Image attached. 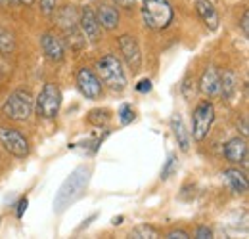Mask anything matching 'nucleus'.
Masks as SVG:
<instances>
[{
  "label": "nucleus",
  "instance_id": "f257e3e1",
  "mask_svg": "<svg viewBox=\"0 0 249 239\" xmlns=\"http://www.w3.org/2000/svg\"><path fill=\"white\" fill-rule=\"evenodd\" d=\"M89 176H90V169L89 167H79L75 169L67 180L62 184L60 191L56 193V199H54V209L58 212L65 210L73 201H77L83 193V189L87 188L89 184Z\"/></svg>",
  "mask_w": 249,
  "mask_h": 239
},
{
  "label": "nucleus",
  "instance_id": "f03ea898",
  "mask_svg": "<svg viewBox=\"0 0 249 239\" xmlns=\"http://www.w3.org/2000/svg\"><path fill=\"white\" fill-rule=\"evenodd\" d=\"M96 67H98L100 81L104 85H107L111 90L121 92L126 86V75H124L123 71V65H121V61L117 60L113 54H107L102 60H98Z\"/></svg>",
  "mask_w": 249,
  "mask_h": 239
},
{
  "label": "nucleus",
  "instance_id": "7ed1b4c3",
  "mask_svg": "<svg viewBox=\"0 0 249 239\" xmlns=\"http://www.w3.org/2000/svg\"><path fill=\"white\" fill-rule=\"evenodd\" d=\"M142 16L150 29L161 31L173 21V8L169 0H144Z\"/></svg>",
  "mask_w": 249,
  "mask_h": 239
},
{
  "label": "nucleus",
  "instance_id": "20e7f679",
  "mask_svg": "<svg viewBox=\"0 0 249 239\" xmlns=\"http://www.w3.org/2000/svg\"><path fill=\"white\" fill-rule=\"evenodd\" d=\"M33 111V98L27 90H18L8 96L4 103V115L12 120L29 119Z\"/></svg>",
  "mask_w": 249,
  "mask_h": 239
},
{
  "label": "nucleus",
  "instance_id": "39448f33",
  "mask_svg": "<svg viewBox=\"0 0 249 239\" xmlns=\"http://www.w3.org/2000/svg\"><path fill=\"white\" fill-rule=\"evenodd\" d=\"M62 105V92L54 83L44 85L42 92L36 98V113L44 119H54Z\"/></svg>",
  "mask_w": 249,
  "mask_h": 239
},
{
  "label": "nucleus",
  "instance_id": "423d86ee",
  "mask_svg": "<svg viewBox=\"0 0 249 239\" xmlns=\"http://www.w3.org/2000/svg\"><path fill=\"white\" fill-rule=\"evenodd\" d=\"M213 120H215V107L209 102L199 103L196 107L194 115H192V136H194V140H197V142L205 140Z\"/></svg>",
  "mask_w": 249,
  "mask_h": 239
},
{
  "label": "nucleus",
  "instance_id": "0eeeda50",
  "mask_svg": "<svg viewBox=\"0 0 249 239\" xmlns=\"http://www.w3.org/2000/svg\"><path fill=\"white\" fill-rule=\"evenodd\" d=\"M0 144L14 157H27V153H29V142L16 128H8V126L0 128Z\"/></svg>",
  "mask_w": 249,
  "mask_h": 239
},
{
  "label": "nucleus",
  "instance_id": "6e6552de",
  "mask_svg": "<svg viewBox=\"0 0 249 239\" xmlns=\"http://www.w3.org/2000/svg\"><path fill=\"white\" fill-rule=\"evenodd\" d=\"M77 85H79V90L90 98V100H96L102 96V81L94 75L90 69H81L79 75H77Z\"/></svg>",
  "mask_w": 249,
  "mask_h": 239
},
{
  "label": "nucleus",
  "instance_id": "1a4fd4ad",
  "mask_svg": "<svg viewBox=\"0 0 249 239\" xmlns=\"http://www.w3.org/2000/svg\"><path fill=\"white\" fill-rule=\"evenodd\" d=\"M119 48H121V54H123L124 61L136 71V69L140 67L142 56H140V48H138V42L134 40V36L123 34V36L119 38Z\"/></svg>",
  "mask_w": 249,
  "mask_h": 239
},
{
  "label": "nucleus",
  "instance_id": "9d476101",
  "mask_svg": "<svg viewBox=\"0 0 249 239\" xmlns=\"http://www.w3.org/2000/svg\"><path fill=\"white\" fill-rule=\"evenodd\" d=\"M224 157L230 163H242L248 165V144L242 138H234L224 146Z\"/></svg>",
  "mask_w": 249,
  "mask_h": 239
},
{
  "label": "nucleus",
  "instance_id": "9b49d317",
  "mask_svg": "<svg viewBox=\"0 0 249 239\" xmlns=\"http://www.w3.org/2000/svg\"><path fill=\"white\" fill-rule=\"evenodd\" d=\"M79 23H81V29L85 33V36H87L90 42H96V40L100 38V29H102V27H100V23H98V19H96V14H94L90 8H83Z\"/></svg>",
  "mask_w": 249,
  "mask_h": 239
},
{
  "label": "nucleus",
  "instance_id": "f8f14e48",
  "mask_svg": "<svg viewBox=\"0 0 249 239\" xmlns=\"http://www.w3.org/2000/svg\"><path fill=\"white\" fill-rule=\"evenodd\" d=\"M196 10L201 17V21L207 25L209 31H215L218 27V14L215 6L209 0H196Z\"/></svg>",
  "mask_w": 249,
  "mask_h": 239
},
{
  "label": "nucleus",
  "instance_id": "ddd939ff",
  "mask_svg": "<svg viewBox=\"0 0 249 239\" xmlns=\"http://www.w3.org/2000/svg\"><path fill=\"white\" fill-rule=\"evenodd\" d=\"M224 184L232 193H246L248 191V178L244 172H240L238 169H228L224 171Z\"/></svg>",
  "mask_w": 249,
  "mask_h": 239
},
{
  "label": "nucleus",
  "instance_id": "4468645a",
  "mask_svg": "<svg viewBox=\"0 0 249 239\" xmlns=\"http://www.w3.org/2000/svg\"><path fill=\"white\" fill-rule=\"evenodd\" d=\"M201 92L209 98H215L220 94V77H218L217 69L215 67H207L203 77H201Z\"/></svg>",
  "mask_w": 249,
  "mask_h": 239
},
{
  "label": "nucleus",
  "instance_id": "2eb2a0df",
  "mask_svg": "<svg viewBox=\"0 0 249 239\" xmlns=\"http://www.w3.org/2000/svg\"><path fill=\"white\" fill-rule=\"evenodd\" d=\"M96 19H98L100 27H104V29H107V31H113L119 25V12H117V8L104 4V6L98 8Z\"/></svg>",
  "mask_w": 249,
  "mask_h": 239
},
{
  "label": "nucleus",
  "instance_id": "dca6fc26",
  "mask_svg": "<svg viewBox=\"0 0 249 239\" xmlns=\"http://www.w3.org/2000/svg\"><path fill=\"white\" fill-rule=\"evenodd\" d=\"M42 50L46 54V58L52 61H62L63 60V46L60 42V38H56L54 34H42L40 38Z\"/></svg>",
  "mask_w": 249,
  "mask_h": 239
},
{
  "label": "nucleus",
  "instance_id": "f3484780",
  "mask_svg": "<svg viewBox=\"0 0 249 239\" xmlns=\"http://www.w3.org/2000/svg\"><path fill=\"white\" fill-rule=\"evenodd\" d=\"M171 124H173V130H175V136H177V140H178L180 150L188 151L190 150V134H188L186 126H184L182 117H180V115H173Z\"/></svg>",
  "mask_w": 249,
  "mask_h": 239
},
{
  "label": "nucleus",
  "instance_id": "a211bd4d",
  "mask_svg": "<svg viewBox=\"0 0 249 239\" xmlns=\"http://www.w3.org/2000/svg\"><path fill=\"white\" fill-rule=\"evenodd\" d=\"M238 92V77L232 71H224L222 79H220V94L228 100H232Z\"/></svg>",
  "mask_w": 249,
  "mask_h": 239
},
{
  "label": "nucleus",
  "instance_id": "6ab92c4d",
  "mask_svg": "<svg viewBox=\"0 0 249 239\" xmlns=\"http://www.w3.org/2000/svg\"><path fill=\"white\" fill-rule=\"evenodd\" d=\"M130 238L134 239H156L159 238V234H157L156 228H152V226H138V228H134L132 232H130Z\"/></svg>",
  "mask_w": 249,
  "mask_h": 239
},
{
  "label": "nucleus",
  "instance_id": "aec40b11",
  "mask_svg": "<svg viewBox=\"0 0 249 239\" xmlns=\"http://www.w3.org/2000/svg\"><path fill=\"white\" fill-rule=\"evenodd\" d=\"M8 50H12V34L0 29V52H8Z\"/></svg>",
  "mask_w": 249,
  "mask_h": 239
},
{
  "label": "nucleus",
  "instance_id": "412c9836",
  "mask_svg": "<svg viewBox=\"0 0 249 239\" xmlns=\"http://www.w3.org/2000/svg\"><path fill=\"white\" fill-rule=\"evenodd\" d=\"M119 119H121L123 124L132 122V119H134V111H132L130 105H123V107H121V111H119Z\"/></svg>",
  "mask_w": 249,
  "mask_h": 239
},
{
  "label": "nucleus",
  "instance_id": "4be33fe9",
  "mask_svg": "<svg viewBox=\"0 0 249 239\" xmlns=\"http://www.w3.org/2000/svg\"><path fill=\"white\" fill-rule=\"evenodd\" d=\"M175 167H177V159H175V155H171L169 161H167V165H165V169L161 171V178H169L175 172Z\"/></svg>",
  "mask_w": 249,
  "mask_h": 239
},
{
  "label": "nucleus",
  "instance_id": "5701e85b",
  "mask_svg": "<svg viewBox=\"0 0 249 239\" xmlns=\"http://www.w3.org/2000/svg\"><path fill=\"white\" fill-rule=\"evenodd\" d=\"M40 10L44 16H52L56 12V0H40Z\"/></svg>",
  "mask_w": 249,
  "mask_h": 239
},
{
  "label": "nucleus",
  "instance_id": "b1692460",
  "mask_svg": "<svg viewBox=\"0 0 249 239\" xmlns=\"http://www.w3.org/2000/svg\"><path fill=\"white\" fill-rule=\"evenodd\" d=\"M211 236H213V234H211V230H209V228H205V226L197 228V232H196V238H199V239H209Z\"/></svg>",
  "mask_w": 249,
  "mask_h": 239
},
{
  "label": "nucleus",
  "instance_id": "393cba45",
  "mask_svg": "<svg viewBox=\"0 0 249 239\" xmlns=\"http://www.w3.org/2000/svg\"><path fill=\"white\" fill-rule=\"evenodd\" d=\"M167 238L169 239H188L190 236H188L186 232H182V230H175V232H169Z\"/></svg>",
  "mask_w": 249,
  "mask_h": 239
},
{
  "label": "nucleus",
  "instance_id": "a878e982",
  "mask_svg": "<svg viewBox=\"0 0 249 239\" xmlns=\"http://www.w3.org/2000/svg\"><path fill=\"white\" fill-rule=\"evenodd\" d=\"M242 31H244L246 36H249V12L248 10H246L244 16H242Z\"/></svg>",
  "mask_w": 249,
  "mask_h": 239
},
{
  "label": "nucleus",
  "instance_id": "bb28decb",
  "mask_svg": "<svg viewBox=\"0 0 249 239\" xmlns=\"http://www.w3.org/2000/svg\"><path fill=\"white\" fill-rule=\"evenodd\" d=\"M136 90H138V92H150V90H152V83H150L148 79H144V81H140V83H138Z\"/></svg>",
  "mask_w": 249,
  "mask_h": 239
},
{
  "label": "nucleus",
  "instance_id": "cd10ccee",
  "mask_svg": "<svg viewBox=\"0 0 249 239\" xmlns=\"http://www.w3.org/2000/svg\"><path fill=\"white\" fill-rule=\"evenodd\" d=\"M27 199H21L19 203H18V218H21L23 216V212H25V209H27Z\"/></svg>",
  "mask_w": 249,
  "mask_h": 239
},
{
  "label": "nucleus",
  "instance_id": "c85d7f7f",
  "mask_svg": "<svg viewBox=\"0 0 249 239\" xmlns=\"http://www.w3.org/2000/svg\"><path fill=\"white\" fill-rule=\"evenodd\" d=\"M115 2H117L121 8H126V10H128V8L132 6V2H134V0H115Z\"/></svg>",
  "mask_w": 249,
  "mask_h": 239
},
{
  "label": "nucleus",
  "instance_id": "c756f323",
  "mask_svg": "<svg viewBox=\"0 0 249 239\" xmlns=\"http://www.w3.org/2000/svg\"><path fill=\"white\" fill-rule=\"evenodd\" d=\"M10 4H21V0H10Z\"/></svg>",
  "mask_w": 249,
  "mask_h": 239
},
{
  "label": "nucleus",
  "instance_id": "7c9ffc66",
  "mask_svg": "<svg viewBox=\"0 0 249 239\" xmlns=\"http://www.w3.org/2000/svg\"><path fill=\"white\" fill-rule=\"evenodd\" d=\"M21 4H33V0H21Z\"/></svg>",
  "mask_w": 249,
  "mask_h": 239
},
{
  "label": "nucleus",
  "instance_id": "2f4dec72",
  "mask_svg": "<svg viewBox=\"0 0 249 239\" xmlns=\"http://www.w3.org/2000/svg\"><path fill=\"white\" fill-rule=\"evenodd\" d=\"M0 4H10V0H0Z\"/></svg>",
  "mask_w": 249,
  "mask_h": 239
}]
</instances>
